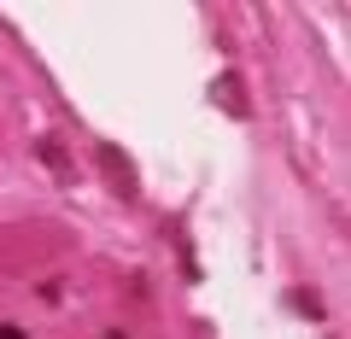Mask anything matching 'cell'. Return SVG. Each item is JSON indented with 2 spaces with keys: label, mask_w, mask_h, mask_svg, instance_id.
I'll return each mask as SVG.
<instances>
[{
  "label": "cell",
  "mask_w": 351,
  "mask_h": 339,
  "mask_svg": "<svg viewBox=\"0 0 351 339\" xmlns=\"http://www.w3.org/2000/svg\"><path fill=\"white\" fill-rule=\"evenodd\" d=\"M94 164H100V176L112 181L117 199H135V193H141V176H135V164L123 158V147H112V140H94Z\"/></svg>",
  "instance_id": "1"
},
{
  "label": "cell",
  "mask_w": 351,
  "mask_h": 339,
  "mask_svg": "<svg viewBox=\"0 0 351 339\" xmlns=\"http://www.w3.org/2000/svg\"><path fill=\"white\" fill-rule=\"evenodd\" d=\"M36 158L53 170V181H59V188H71V181H76V164H71V152H64L59 135H36Z\"/></svg>",
  "instance_id": "2"
},
{
  "label": "cell",
  "mask_w": 351,
  "mask_h": 339,
  "mask_svg": "<svg viewBox=\"0 0 351 339\" xmlns=\"http://www.w3.org/2000/svg\"><path fill=\"white\" fill-rule=\"evenodd\" d=\"M211 100L228 105V117H240V123L252 117V100H246V88H240V76H234V71H223V76L211 82Z\"/></svg>",
  "instance_id": "3"
},
{
  "label": "cell",
  "mask_w": 351,
  "mask_h": 339,
  "mask_svg": "<svg viewBox=\"0 0 351 339\" xmlns=\"http://www.w3.org/2000/svg\"><path fill=\"white\" fill-rule=\"evenodd\" d=\"M293 310L311 316V322H322V299H316V292H293Z\"/></svg>",
  "instance_id": "4"
},
{
  "label": "cell",
  "mask_w": 351,
  "mask_h": 339,
  "mask_svg": "<svg viewBox=\"0 0 351 339\" xmlns=\"http://www.w3.org/2000/svg\"><path fill=\"white\" fill-rule=\"evenodd\" d=\"M0 339H29V334H24L18 322H6V327H0Z\"/></svg>",
  "instance_id": "5"
},
{
  "label": "cell",
  "mask_w": 351,
  "mask_h": 339,
  "mask_svg": "<svg viewBox=\"0 0 351 339\" xmlns=\"http://www.w3.org/2000/svg\"><path fill=\"white\" fill-rule=\"evenodd\" d=\"M106 339H129V334H123V327H117V334H106Z\"/></svg>",
  "instance_id": "6"
}]
</instances>
